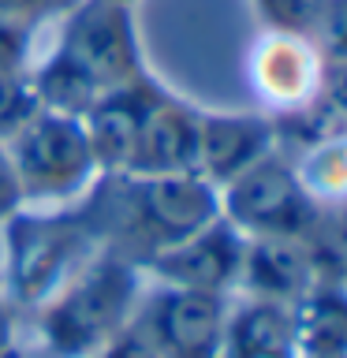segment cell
Wrapping results in <instances>:
<instances>
[{
	"label": "cell",
	"mask_w": 347,
	"mask_h": 358,
	"mask_svg": "<svg viewBox=\"0 0 347 358\" xmlns=\"http://www.w3.org/2000/svg\"><path fill=\"white\" fill-rule=\"evenodd\" d=\"M90 358H157V351L150 347V340L142 336L139 324L131 321L127 329H123V332L116 336V340L105 343L97 355H90Z\"/></svg>",
	"instance_id": "d6986e66"
},
{
	"label": "cell",
	"mask_w": 347,
	"mask_h": 358,
	"mask_svg": "<svg viewBox=\"0 0 347 358\" xmlns=\"http://www.w3.org/2000/svg\"><path fill=\"white\" fill-rule=\"evenodd\" d=\"M142 302L139 265L97 246L67 284L38 306V336L52 358H90L134 321Z\"/></svg>",
	"instance_id": "7a4b0ae2"
},
{
	"label": "cell",
	"mask_w": 347,
	"mask_h": 358,
	"mask_svg": "<svg viewBox=\"0 0 347 358\" xmlns=\"http://www.w3.org/2000/svg\"><path fill=\"white\" fill-rule=\"evenodd\" d=\"M318 105L332 120L347 123V52L344 56H325V78H321V101Z\"/></svg>",
	"instance_id": "ac0fdd59"
},
{
	"label": "cell",
	"mask_w": 347,
	"mask_h": 358,
	"mask_svg": "<svg viewBox=\"0 0 347 358\" xmlns=\"http://www.w3.org/2000/svg\"><path fill=\"white\" fill-rule=\"evenodd\" d=\"M340 280H344V284H347V257H344V276H340Z\"/></svg>",
	"instance_id": "603a6c76"
},
{
	"label": "cell",
	"mask_w": 347,
	"mask_h": 358,
	"mask_svg": "<svg viewBox=\"0 0 347 358\" xmlns=\"http://www.w3.org/2000/svg\"><path fill=\"white\" fill-rule=\"evenodd\" d=\"M198 123L201 112L161 90L134 138L127 176H179L198 172Z\"/></svg>",
	"instance_id": "8fae6325"
},
{
	"label": "cell",
	"mask_w": 347,
	"mask_h": 358,
	"mask_svg": "<svg viewBox=\"0 0 347 358\" xmlns=\"http://www.w3.org/2000/svg\"><path fill=\"white\" fill-rule=\"evenodd\" d=\"M243 254H246V235L232 220L217 217L194 235L153 254L142 268H150L157 284H168V287L235 295L243 273Z\"/></svg>",
	"instance_id": "9c48e42d"
},
{
	"label": "cell",
	"mask_w": 347,
	"mask_h": 358,
	"mask_svg": "<svg viewBox=\"0 0 347 358\" xmlns=\"http://www.w3.org/2000/svg\"><path fill=\"white\" fill-rule=\"evenodd\" d=\"M75 4L78 0H0V19L38 30L45 22H60Z\"/></svg>",
	"instance_id": "2e32d148"
},
{
	"label": "cell",
	"mask_w": 347,
	"mask_h": 358,
	"mask_svg": "<svg viewBox=\"0 0 347 358\" xmlns=\"http://www.w3.org/2000/svg\"><path fill=\"white\" fill-rule=\"evenodd\" d=\"M288 313L299 358L347 355V284L340 276H318Z\"/></svg>",
	"instance_id": "5bb4252c"
},
{
	"label": "cell",
	"mask_w": 347,
	"mask_h": 358,
	"mask_svg": "<svg viewBox=\"0 0 347 358\" xmlns=\"http://www.w3.org/2000/svg\"><path fill=\"white\" fill-rule=\"evenodd\" d=\"M220 217L232 220L246 239L310 243L321 224V209L302 190L288 153L276 150L220 187Z\"/></svg>",
	"instance_id": "5b68a950"
},
{
	"label": "cell",
	"mask_w": 347,
	"mask_h": 358,
	"mask_svg": "<svg viewBox=\"0 0 347 358\" xmlns=\"http://www.w3.org/2000/svg\"><path fill=\"white\" fill-rule=\"evenodd\" d=\"M232 295L157 284L142 295L134 324L150 340L157 358H220Z\"/></svg>",
	"instance_id": "ba28073f"
},
{
	"label": "cell",
	"mask_w": 347,
	"mask_h": 358,
	"mask_svg": "<svg viewBox=\"0 0 347 358\" xmlns=\"http://www.w3.org/2000/svg\"><path fill=\"white\" fill-rule=\"evenodd\" d=\"M94 250L97 235L86 213H67L64 206H19L4 220V280L11 302L38 310Z\"/></svg>",
	"instance_id": "3957f363"
},
{
	"label": "cell",
	"mask_w": 347,
	"mask_h": 358,
	"mask_svg": "<svg viewBox=\"0 0 347 358\" xmlns=\"http://www.w3.org/2000/svg\"><path fill=\"white\" fill-rule=\"evenodd\" d=\"M56 49L75 60L101 90L127 86L146 75L131 0H78L60 19Z\"/></svg>",
	"instance_id": "52a82bcc"
},
{
	"label": "cell",
	"mask_w": 347,
	"mask_h": 358,
	"mask_svg": "<svg viewBox=\"0 0 347 358\" xmlns=\"http://www.w3.org/2000/svg\"><path fill=\"white\" fill-rule=\"evenodd\" d=\"M336 358H347V355H336Z\"/></svg>",
	"instance_id": "cb8c5ba5"
},
{
	"label": "cell",
	"mask_w": 347,
	"mask_h": 358,
	"mask_svg": "<svg viewBox=\"0 0 347 358\" xmlns=\"http://www.w3.org/2000/svg\"><path fill=\"white\" fill-rule=\"evenodd\" d=\"M157 97H161V86H157L150 75H142L127 86L105 90V94L78 116L101 176H116L127 168L134 138H139V127H142L146 112H150V105Z\"/></svg>",
	"instance_id": "7c38bea8"
},
{
	"label": "cell",
	"mask_w": 347,
	"mask_h": 358,
	"mask_svg": "<svg viewBox=\"0 0 347 358\" xmlns=\"http://www.w3.org/2000/svg\"><path fill=\"white\" fill-rule=\"evenodd\" d=\"M254 4L262 11L265 27L313 34V22H318L325 0H254Z\"/></svg>",
	"instance_id": "9a60e30c"
},
{
	"label": "cell",
	"mask_w": 347,
	"mask_h": 358,
	"mask_svg": "<svg viewBox=\"0 0 347 358\" xmlns=\"http://www.w3.org/2000/svg\"><path fill=\"white\" fill-rule=\"evenodd\" d=\"M321 276L318 257L302 239H246L235 295L291 306Z\"/></svg>",
	"instance_id": "4fadbf2b"
},
{
	"label": "cell",
	"mask_w": 347,
	"mask_h": 358,
	"mask_svg": "<svg viewBox=\"0 0 347 358\" xmlns=\"http://www.w3.org/2000/svg\"><path fill=\"white\" fill-rule=\"evenodd\" d=\"M22 206V194H19V183H15V172H11V161H8V150L0 142V224H4L11 213Z\"/></svg>",
	"instance_id": "ffe728a7"
},
{
	"label": "cell",
	"mask_w": 347,
	"mask_h": 358,
	"mask_svg": "<svg viewBox=\"0 0 347 358\" xmlns=\"http://www.w3.org/2000/svg\"><path fill=\"white\" fill-rule=\"evenodd\" d=\"M280 150L276 120L257 108H232V112H201L198 123V176L213 187L232 183L262 157Z\"/></svg>",
	"instance_id": "30bf717a"
},
{
	"label": "cell",
	"mask_w": 347,
	"mask_h": 358,
	"mask_svg": "<svg viewBox=\"0 0 347 358\" xmlns=\"http://www.w3.org/2000/svg\"><path fill=\"white\" fill-rule=\"evenodd\" d=\"M313 41L325 56L347 52V0H325L318 22H313Z\"/></svg>",
	"instance_id": "e0dca14e"
},
{
	"label": "cell",
	"mask_w": 347,
	"mask_h": 358,
	"mask_svg": "<svg viewBox=\"0 0 347 358\" xmlns=\"http://www.w3.org/2000/svg\"><path fill=\"white\" fill-rule=\"evenodd\" d=\"M243 75L257 101V112L273 120H291L318 108L325 52L313 41V34L265 27L246 45Z\"/></svg>",
	"instance_id": "8992f818"
},
{
	"label": "cell",
	"mask_w": 347,
	"mask_h": 358,
	"mask_svg": "<svg viewBox=\"0 0 347 358\" xmlns=\"http://www.w3.org/2000/svg\"><path fill=\"white\" fill-rule=\"evenodd\" d=\"M22 206H64L101 179L78 116L38 108L4 138Z\"/></svg>",
	"instance_id": "277c9868"
},
{
	"label": "cell",
	"mask_w": 347,
	"mask_h": 358,
	"mask_svg": "<svg viewBox=\"0 0 347 358\" xmlns=\"http://www.w3.org/2000/svg\"><path fill=\"white\" fill-rule=\"evenodd\" d=\"M11 306H15V302L0 295V358H4V351L15 343V313H11Z\"/></svg>",
	"instance_id": "44dd1931"
},
{
	"label": "cell",
	"mask_w": 347,
	"mask_h": 358,
	"mask_svg": "<svg viewBox=\"0 0 347 358\" xmlns=\"http://www.w3.org/2000/svg\"><path fill=\"white\" fill-rule=\"evenodd\" d=\"M4 358H30V355H27V351H22V347H15V343H11V347H8V351H4Z\"/></svg>",
	"instance_id": "7402d4cb"
},
{
	"label": "cell",
	"mask_w": 347,
	"mask_h": 358,
	"mask_svg": "<svg viewBox=\"0 0 347 358\" xmlns=\"http://www.w3.org/2000/svg\"><path fill=\"white\" fill-rule=\"evenodd\" d=\"M90 198L86 220L108 250H120L134 265L172 246L220 217V190L198 172L179 176H101Z\"/></svg>",
	"instance_id": "6da1fadb"
}]
</instances>
